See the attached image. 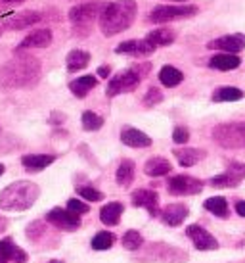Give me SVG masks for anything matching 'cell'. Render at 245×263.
<instances>
[{"mask_svg":"<svg viewBox=\"0 0 245 263\" xmlns=\"http://www.w3.org/2000/svg\"><path fill=\"white\" fill-rule=\"evenodd\" d=\"M40 60L29 54H15L0 66V88H31L40 79Z\"/></svg>","mask_w":245,"mask_h":263,"instance_id":"6da1fadb","label":"cell"},{"mask_svg":"<svg viewBox=\"0 0 245 263\" xmlns=\"http://www.w3.org/2000/svg\"><path fill=\"white\" fill-rule=\"evenodd\" d=\"M138 14L136 0H115L108 2L100 15V31L104 37H115L134 23Z\"/></svg>","mask_w":245,"mask_h":263,"instance_id":"7a4b0ae2","label":"cell"},{"mask_svg":"<svg viewBox=\"0 0 245 263\" xmlns=\"http://www.w3.org/2000/svg\"><path fill=\"white\" fill-rule=\"evenodd\" d=\"M40 196L38 184L31 181H15L0 192V210L4 212H25L33 208Z\"/></svg>","mask_w":245,"mask_h":263,"instance_id":"3957f363","label":"cell"},{"mask_svg":"<svg viewBox=\"0 0 245 263\" xmlns=\"http://www.w3.org/2000/svg\"><path fill=\"white\" fill-rule=\"evenodd\" d=\"M138 261H153V263H184L190 259L184 250L174 248L165 242H150L146 244L142 256H136Z\"/></svg>","mask_w":245,"mask_h":263,"instance_id":"277c9868","label":"cell"},{"mask_svg":"<svg viewBox=\"0 0 245 263\" xmlns=\"http://www.w3.org/2000/svg\"><path fill=\"white\" fill-rule=\"evenodd\" d=\"M213 140L226 150H245V121L216 125L213 129Z\"/></svg>","mask_w":245,"mask_h":263,"instance_id":"5b68a950","label":"cell"},{"mask_svg":"<svg viewBox=\"0 0 245 263\" xmlns=\"http://www.w3.org/2000/svg\"><path fill=\"white\" fill-rule=\"evenodd\" d=\"M108 6V2L106 0H92V2H83L79 6H75L69 10V22L75 25V29H79V27H90V23L96 22V20H100L101 12L106 10Z\"/></svg>","mask_w":245,"mask_h":263,"instance_id":"8992f818","label":"cell"},{"mask_svg":"<svg viewBox=\"0 0 245 263\" xmlns=\"http://www.w3.org/2000/svg\"><path fill=\"white\" fill-rule=\"evenodd\" d=\"M142 77L138 75V71L134 67H129V69H122L119 73H115L108 83V88H106V95L108 98H115L119 95H127V92H132L136 90L138 85H140Z\"/></svg>","mask_w":245,"mask_h":263,"instance_id":"52a82bcc","label":"cell"},{"mask_svg":"<svg viewBox=\"0 0 245 263\" xmlns=\"http://www.w3.org/2000/svg\"><path fill=\"white\" fill-rule=\"evenodd\" d=\"M199 12V8L195 4H186V6H155L150 14V22L163 25V23H171L176 20H186V17H194Z\"/></svg>","mask_w":245,"mask_h":263,"instance_id":"ba28073f","label":"cell"},{"mask_svg":"<svg viewBox=\"0 0 245 263\" xmlns=\"http://www.w3.org/2000/svg\"><path fill=\"white\" fill-rule=\"evenodd\" d=\"M205 186V181L197 179V177H190V175H176L171 177L167 181V189H169V194L173 196H192V194H199Z\"/></svg>","mask_w":245,"mask_h":263,"instance_id":"9c48e42d","label":"cell"},{"mask_svg":"<svg viewBox=\"0 0 245 263\" xmlns=\"http://www.w3.org/2000/svg\"><path fill=\"white\" fill-rule=\"evenodd\" d=\"M243 179H245V163H241V161H232V163H228V167H226L224 173L215 175L209 183L213 186H218V189H234Z\"/></svg>","mask_w":245,"mask_h":263,"instance_id":"30bf717a","label":"cell"},{"mask_svg":"<svg viewBox=\"0 0 245 263\" xmlns=\"http://www.w3.org/2000/svg\"><path fill=\"white\" fill-rule=\"evenodd\" d=\"M207 48L218 50L222 54H238L245 48V35L243 33H232V35L213 39L211 43H207Z\"/></svg>","mask_w":245,"mask_h":263,"instance_id":"8fae6325","label":"cell"},{"mask_svg":"<svg viewBox=\"0 0 245 263\" xmlns=\"http://www.w3.org/2000/svg\"><path fill=\"white\" fill-rule=\"evenodd\" d=\"M46 221L50 223V225L58 227L62 231H77L80 227V219L79 215H75L71 213L69 210H64V208H54L50 212L46 213Z\"/></svg>","mask_w":245,"mask_h":263,"instance_id":"7c38bea8","label":"cell"},{"mask_svg":"<svg viewBox=\"0 0 245 263\" xmlns=\"http://www.w3.org/2000/svg\"><path fill=\"white\" fill-rule=\"evenodd\" d=\"M186 234H188V238L194 242L195 250H199V252H213V250H218V240H216L209 231H205L203 227L190 225L186 229Z\"/></svg>","mask_w":245,"mask_h":263,"instance_id":"4fadbf2b","label":"cell"},{"mask_svg":"<svg viewBox=\"0 0 245 263\" xmlns=\"http://www.w3.org/2000/svg\"><path fill=\"white\" fill-rule=\"evenodd\" d=\"M132 204L136 208H144L152 217L159 215V194L150 189H138L132 192Z\"/></svg>","mask_w":245,"mask_h":263,"instance_id":"5bb4252c","label":"cell"},{"mask_svg":"<svg viewBox=\"0 0 245 263\" xmlns=\"http://www.w3.org/2000/svg\"><path fill=\"white\" fill-rule=\"evenodd\" d=\"M50 44H52V31L36 29V31H33V33H29L22 43L15 46V54H19V52H23V50H29V48H46V46H50Z\"/></svg>","mask_w":245,"mask_h":263,"instance_id":"9a60e30c","label":"cell"},{"mask_svg":"<svg viewBox=\"0 0 245 263\" xmlns=\"http://www.w3.org/2000/svg\"><path fill=\"white\" fill-rule=\"evenodd\" d=\"M117 54H129V56H150L155 52L153 46L148 39H132V41H125L115 48Z\"/></svg>","mask_w":245,"mask_h":263,"instance_id":"2e32d148","label":"cell"},{"mask_svg":"<svg viewBox=\"0 0 245 263\" xmlns=\"http://www.w3.org/2000/svg\"><path fill=\"white\" fill-rule=\"evenodd\" d=\"M38 22H43V14H40V12H35V10H25V12L14 14L10 20H6L4 27L14 29V31H22V29L31 27V25H36Z\"/></svg>","mask_w":245,"mask_h":263,"instance_id":"e0dca14e","label":"cell"},{"mask_svg":"<svg viewBox=\"0 0 245 263\" xmlns=\"http://www.w3.org/2000/svg\"><path fill=\"white\" fill-rule=\"evenodd\" d=\"M188 215H190V210H188L186 204H169L163 212L159 213L161 221L169 227H180L188 219Z\"/></svg>","mask_w":245,"mask_h":263,"instance_id":"ac0fdd59","label":"cell"},{"mask_svg":"<svg viewBox=\"0 0 245 263\" xmlns=\"http://www.w3.org/2000/svg\"><path fill=\"white\" fill-rule=\"evenodd\" d=\"M121 142L130 148H150L153 140L136 127H125L121 131Z\"/></svg>","mask_w":245,"mask_h":263,"instance_id":"d6986e66","label":"cell"},{"mask_svg":"<svg viewBox=\"0 0 245 263\" xmlns=\"http://www.w3.org/2000/svg\"><path fill=\"white\" fill-rule=\"evenodd\" d=\"M173 154L182 167H192L195 163H199L203 158H207V152L201 148H174Z\"/></svg>","mask_w":245,"mask_h":263,"instance_id":"ffe728a7","label":"cell"},{"mask_svg":"<svg viewBox=\"0 0 245 263\" xmlns=\"http://www.w3.org/2000/svg\"><path fill=\"white\" fill-rule=\"evenodd\" d=\"M241 66V58L236 54H222L218 52L213 58L209 60V67L216 69V71H232V69H238Z\"/></svg>","mask_w":245,"mask_h":263,"instance_id":"44dd1931","label":"cell"},{"mask_svg":"<svg viewBox=\"0 0 245 263\" xmlns=\"http://www.w3.org/2000/svg\"><path fill=\"white\" fill-rule=\"evenodd\" d=\"M171 171H173V163L161 156H153L144 163V173L148 177H165Z\"/></svg>","mask_w":245,"mask_h":263,"instance_id":"7402d4cb","label":"cell"},{"mask_svg":"<svg viewBox=\"0 0 245 263\" xmlns=\"http://www.w3.org/2000/svg\"><path fill=\"white\" fill-rule=\"evenodd\" d=\"M0 254L6 257L8 261H14V263H27L29 261L27 252L22 250L19 246H15L12 238H4V240H0Z\"/></svg>","mask_w":245,"mask_h":263,"instance_id":"603a6c76","label":"cell"},{"mask_svg":"<svg viewBox=\"0 0 245 263\" xmlns=\"http://www.w3.org/2000/svg\"><path fill=\"white\" fill-rule=\"evenodd\" d=\"M56 161V156L52 154H27L22 158V163L25 169L29 171H40V169H46L48 165H52Z\"/></svg>","mask_w":245,"mask_h":263,"instance_id":"cb8c5ba5","label":"cell"},{"mask_svg":"<svg viewBox=\"0 0 245 263\" xmlns=\"http://www.w3.org/2000/svg\"><path fill=\"white\" fill-rule=\"evenodd\" d=\"M90 64V54L87 50H79V48H75L67 54V58H65V66H67V71L69 73H75V71H80V69H85V67Z\"/></svg>","mask_w":245,"mask_h":263,"instance_id":"d4e9b609","label":"cell"},{"mask_svg":"<svg viewBox=\"0 0 245 263\" xmlns=\"http://www.w3.org/2000/svg\"><path fill=\"white\" fill-rule=\"evenodd\" d=\"M122 212H125V208H122L121 202H111V204H106L100 210V219H101V223H104V225H108V227L119 225Z\"/></svg>","mask_w":245,"mask_h":263,"instance_id":"484cf974","label":"cell"},{"mask_svg":"<svg viewBox=\"0 0 245 263\" xmlns=\"http://www.w3.org/2000/svg\"><path fill=\"white\" fill-rule=\"evenodd\" d=\"M94 87H98V79H96L94 75H85V77H79V79H75L69 83V90H71L77 98H85Z\"/></svg>","mask_w":245,"mask_h":263,"instance_id":"4316f807","label":"cell"},{"mask_svg":"<svg viewBox=\"0 0 245 263\" xmlns=\"http://www.w3.org/2000/svg\"><path fill=\"white\" fill-rule=\"evenodd\" d=\"M159 81H161L163 87L174 88L184 81V73H182L180 69H176L174 66H163L161 71H159Z\"/></svg>","mask_w":245,"mask_h":263,"instance_id":"83f0119b","label":"cell"},{"mask_svg":"<svg viewBox=\"0 0 245 263\" xmlns=\"http://www.w3.org/2000/svg\"><path fill=\"white\" fill-rule=\"evenodd\" d=\"M148 41L159 48V46H169V44H173L176 41V35H174L173 29H167V27H159V29H153L148 33Z\"/></svg>","mask_w":245,"mask_h":263,"instance_id":"f1b7e54d","label":"cell"},{"mask_svg":"<svg viewBox=\"0 0 245 263\" xmlns=\"http://www.w3.org/2000/svg\"><path fill=\"white\" fill-rule=\"evenodd\" d=\"M134 173H136V165H134V161L132 160H122L119 163V167H117V183L121 184V186H130L132 181H134Z\"/></svg>","mask_w":245,"mask_h":263,"instance_id":"f546056e","label":"cell"},{"mask_svg":"<svg viewBox=\"0 0 245 263\" xmlns=\"http://www.w3.org/2000/svg\"><path fill=\"white\" fill-rule=\"evenodd\" d=\"M245 96V92L238 87H218L213 92V102H238Z\"/></svg>","mask_w":245,"mask_h":263,"instance_id":"4dcf8cb0","label":"cell"},{"mask_svg":"<svg viewBox=\"0 0 245 263\" xmlns=\"http://www.w3.org/2000/svg\"><path fill=\"white\" fill-rule=\"evenodd\" d=\"M203 208L216 217H228V202L222 196H211L203 202Z\"/></svg>","mask_w":245,"mask_h":263,"instance_id":"1f68e13d","label":"cell"},{"mask_svg":"<svg viewBox=\"0 0 245 263\" xmlns=\"http://www.w3.org/2000/svg\"><path fill=\"white\" fill-rule=\"evenodd\" d=\"M80 125H83V129L88 133L92 131H98V129H101L104 127V117L98 116L96 111H83V116H80Z\"/></svg>","mask_w":245,"mask_h":263,"instance_id":"d6a6232c","label":"cell"},{"mask_svg":"<svg viewBox=\"0 0 245 263\" xmlns=\"http://www.w3.org/2000/svg\"><path fill=\"white\" fill-rule=\"evenodd\" d=\"M113 242H115V236L109 233V231H100V233L94 234L90 244H92V248L96 252H106V250H109L113 246Z\"/></svg>","mask_w":245,"mask_h":263,"instance_id":"836d02e7","label":"cell"},{"mask_svg":"<svg viewBox=\"0 0 245 263\" xmlns=\"http://www.w3.org/2000/svg\"><path fill=\"white\" fill-rule=\"evenodd\" d=\"M122 248L125 250H130V252H136L138 248H142V244H144V238H142V234L138 233V231H127V233L122 234Z\"/></svg>","mask_w":245,"mask_h":263,"instance_id":"e575fe53","label":"cell"},{"mask_svg":"<svg viewBox=\"0 0 245 263\" xmlns=\"http://www.w3.org/2000/svg\"><path fill=\"white\" fill-rule=\"evenodd\" d=\"M163 98H165V96H163V92H161V88L150 87L144 96V106L146 108H153V106H157V104L163 102Z\"/></svg>","mask_w":245,"mask_h":263,"instance_id":"d590c367","label":"cell"},{"mask_svg":"<svg viewBox=\"0 0 245 263\" xmlns=\"http://www.w3.org/2000/svg\"><path fill=\"white\" fill-rule=\"evenodd\" d=\"M77 194H79L80 198L88 200V202H100V200H104V192L92 189V186H85V184L77 189Z\"/></svg>","mask_w":245,"mask_h":263,"instance_id":"8d00e7d4","label":"cell"},{"mask_svg":"<svg viewBox=\"0 0 245 263\" xmlns=\"http://www.w3.org/2000/svg\"><path fill=\"white\" fill-rule=\"evenodd\" d=\"M67 210L71 213H75V215H83V213L90 212V205L77 200V198H71V200H67Z\"/></svg>","mask_w":245,"mask_h":263,"instance_id":"74e56055","label":"cell"},{"mask_svg":"<svg viewBox=\"0 0 245 263\" xmlns=\"http://www.w3.org/2000/svg\"><path fill=\"white\" fill-rule=\"evenodd\" d=\"M173 140L176 142V144H186L188 140H190V131H188V127H184V125L174 127L173 129Z\"/></svg>","mask_w":245,"mask_h":263,"instance_id":"f35d334b","label":"cell"},{"mask_svg":"<svg viewBox=\"0 0 245 263\" xmlns=\"http://www.w3.org/2000/svg\"><path fill=\"white\" fill-rule=\"evenodd\" d=\"M52 125H62L65 121V116L62 114V111H52L50 114V119H48Z\"/></svg>","mask_w":245,"mask_h":263,"instance_id":"ab89813d","label":"cell"},{"mask_svg":"<svg viewBox=\"0 0 245 263\" xmlns=\"http://www.w3.org/2000/svg\"><path fill=\"white\" fill-rule=\"evenodd\" d=\"M236 212H238V215L245 217V202H243V200H239V202H236Z\"/></svg>","mask_w":245,"mask_h":263,"instance_id":"60d3db41","label":"cell"},{"mask_svg":"<svg viewBox=\"0 0 245 263\" xmlns=\"http://www.w3.org/2000/svg\"><path fill=\"white\" fill-rule=\"evenodd\" d=\"M109 66H101V67H98V75H100L101 79H106V77H109Z\"/></svg>","mask_w":245,"mask_h":263,"instance_id":"b9f144b4","label":"cell"},{"mask_svg":"<svg viewBox=\"0 0 245 263\" xmlns=\"http://www.w3.org/2000/svg\"><path fill=\"white\" fill-rule=\"evenodd\" d=\"M25 0H0V4H8V6H15V4H22Z\"/></svg>","mask_w":245,"mask_h":263,"instance_id":"7bdbcfd3","label":"cell"},{"mask_svg":"<svg viewBox=\"0 0 245 263\" xmlns=\"http://www.w3.org/2000/svg\"><path fill=\"white\" fill-rule=\"evenodd\" d=\"M6 227H8V221L0 217V234H2L4 231H6Z\"/></svg>","mask_w":245,"mask_h":263,"instance_id":"ee69618b","label":"cell"},{"mask_svg":"<svg viewBox=\"0 0 245 263\" xmlns=\"http://www.w3.org/2000/svg\"><path fill=\"white\" fill-rule=\"evenodd\" d=\"M0 263H8V259L4 256H2V254H0Z\"/></svg>","mask_w":245,"mask_h":263,"instance_id":"f6af8a7d","label":"cell"},{"mask_svg":"<svg viewBox=\"0 0 245 263\" xmlns=\"http://www.w3.org/2000/svg\"><path fill=\"white\" fill-rule=\"evenodd\" d=\"M2 173H4V165L0 163V177H2Z\"/></svg>","mask_w":245,"mask_h":263,"instance_id":"bcb514c9","label":"cell"},{"mask_svg":"<svg viewBox=\"0 0 245 263\" xmlns=\"http://www.w3.org/2000/svg\"><path fill=\"white\" fill-rule=\"evenodd\" d=\"M2 31H4V25H2V23H0V37H2Z\"/></svg>","mask_w":245,"mask_h":263,"instance_id":"7dc6e473","label":"cell"},{"mask_svg":"<svg viewBox=\"0 0 245 263\" xmlns=\"http://www.w3.org/2000/svg\"><path fill=\"white\" fill-rule=\"evenodd\" d=\"M48 263H64V261H59V259H52V261H48Z\"/></svg>","mask_w":245,"mask_h":263,"instance_id":"c3c4849f","label":"cell"},{"mask_svg":"<svg viewBox=\"0 0 245 263\" xmlns=\"http://www.w3.org/2000/svg\"><path fill=\"white\" fill-rule=\"evenodd\" d=\"M171 2H186V0H171Z\"/></svg>","mask_w":245,"mask_h":263,"instance_id":"681fc988","label":"cell"},{"mask_svg":"<svg viewBox=\"0 0 245 263\" xmlns=\"http://www.w3.org/2000/svg\"><path fill=\"white\" fill-rule=\"evenodd\" d=\"M0 131H2V127H0Z\"/></svg>","mask_w":245,"mask_h":263,"instance_id":"f907efd6","label":"cell"}]
</instances>
